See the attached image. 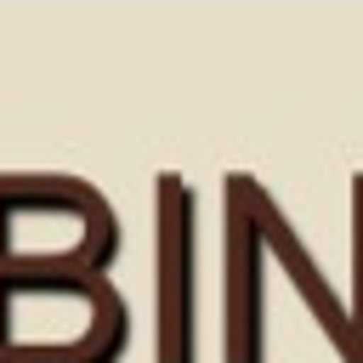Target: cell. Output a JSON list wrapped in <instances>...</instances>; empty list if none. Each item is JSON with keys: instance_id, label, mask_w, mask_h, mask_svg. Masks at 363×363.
<instances>
[{"instance_id": "1", "label": "cell", "mask_w": 363, "mask_h": 363, "mask_svg": "<svg viewBox=\"0 0 363 363\" xmlns=\"http://www.w3.org/2000/svg\"><path fill=\"white\" fill-rule=\"evenodd\" d=\"M130 306L102 267L0 272V363H119Z\"/></svg>"}, {"instance_id": "2", "label": "cell", "mask_w": 363, "mask_h": 363, "mask_svg": "<svg viewBox=\"0 0 363 363\" xmlns=\"http://www.w3.org/2000/svg\"><path fill=\"white\" fill-rule=\"evenodd\" d=\"M119 221L74 176H0V272L113 267Z\"/></svg>"}, {"instance_id": "3", "label": "cell", "mask_w": 363, "mask_h": 363, "mask_svg": "<svg viewBox=\"0 0 363 363\" xmlns=\"http://www.w3.org/2000/svg\"><path fill=\"white\" fill-rule=\"evenodd\" d=\"M267 233L261 210H233V250H227V301H221V352L227 363H267Z\"/></svg>"}, {"instance_id": "4", "label": "cell", "mask_w": 363, "mask_h": 363, "mask_svg": "<svg viewBox=\"0 0 363 363\" xmlns=\"http://www.w3.org/2000/svg\"><path fill=\"white\" fill-rule=\"evenodd\" d=\"M193 210L176 182H164L159 210V363H199V318H193Z\"/></svg>"}, {"instance_id": "5", "label": "cell", "mask_w": 363, "mask_h": 363, "mask_svg": "<svg viewBox=\"0 0 363 363\" xmlns=\"http://www.w3.org/2000/svg\"><path fill=\"white\" fill-rule=\"evenodd\" d=\"M346 312H352V357H346V363H363V182H357V255H352V295H346Z\"/></svg>"}]
</instances>
